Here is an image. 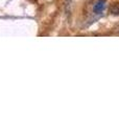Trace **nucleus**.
I'll list each match as a JSON object with an SVG mask.
<instances>
[{"mask_svg": "<svg viewBox=\"0 0 119 126\" xmlns=\"http://www.w3.org/2000/svg\"><path fill=\"white\" fill-rule=\"evenodd\" d=\"M106 0H98V1L95 3V5L93 7V11L95 14H100L102 11L105 10L106 7Z\"/></svg>", "mask_w": 119, "mask_h": 126, "instance_id": "obj_1", "label": "nucleus"}, {"mask_svg": "<svg viewBox=\"0 0 119 126\" xmlns=\"http://www.w3.org/2000/svg\"><path fill=\"white\" fill-rule=\"evenodd\" d=\"M110 12L112 15H115V16H119V3H114L112 4V6L110 7Z\"/></svg>", "mask_w": 119, "mask_h": 126, "instance_id": "obj_2", "label": "nucleus"}]
</instances>
